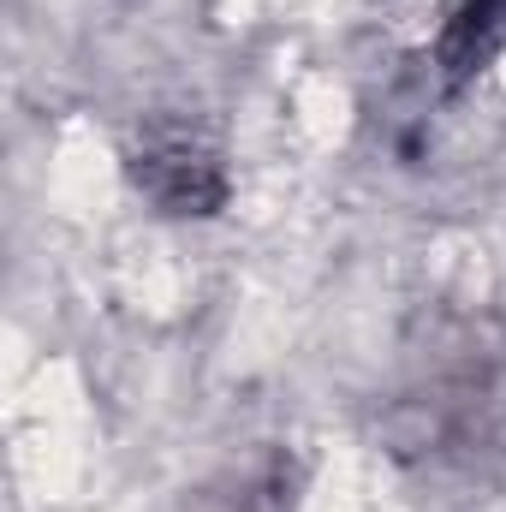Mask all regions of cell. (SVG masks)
Instances as JSON below:
<instances>
[{
  "label": "cell",
  "instance_id": "2",
  "mask_svg": "<svg viewBox=\"0 0 506 512\" xmlns=\"http://www.w3.org/2000/svg\"><path fill=\"white\" fill-rule=\"evenodd\" d=\"M506 12V0H459V30L471 36L477 24H489V18H501Z\"/></svg>",
  "mask_w": 506,
  "mask_h": 512
},
{
  "label": "cell",
  "instance_id": "1",
  "mask_svg": "<svg viewBox=\"0 0 506 512\" xmlns=\"http://www.w3.org/2000/svg\"><path fill=\"white\" fill-rule=\"evenodd\" d=\"M137 179H143V191H149L161 209H173V215H209V209L227 197L215 161H209L197 143H185V137H155V143H143Z\"/></svg>",
  "mask_w": 506,
  "mask_h": 512
}]
</instances>
